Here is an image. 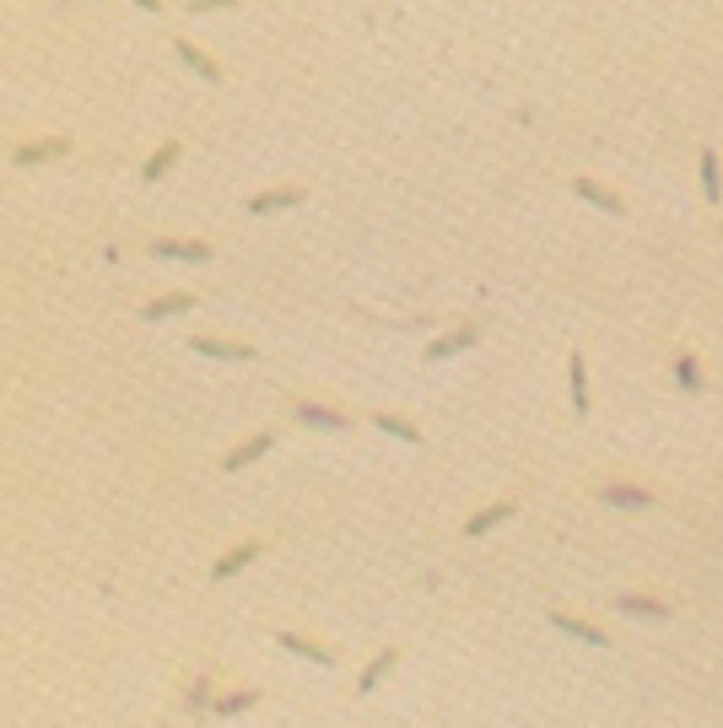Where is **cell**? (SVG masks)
<instances>
[{
  "instance_id": "cell-22",
  "label": "cell",
  "mask_w": 723,
  "mask_h": 728,
  "mask_svg": "<svg viewBox=\"0 0 723 728\" xmlns=\"http://www.w3.org/2000/svg\"><path fill=\"white\" fill-rule=\"evenodd\" d=\"M265 691H232V696H222V701H211V712L216 717H232V712H243V707H254Z\"/></svg>"
},
{
  "instance_id": "cell-1",
  "label": "cell",
  "mask_w": 723,
  "mask_h": 728,
  "mask_svg": "<svg viewBox=\"0 0 723 728\" xmlns=\"http://www.w3.org/2000/svg\"><path fill=\"white\" fill-rule=\"evenodd\" d=\"M572 194H578V200H588V206H600V211H610V216H626V200H621V194L605 189L600 178H588V173L572 178Z\"/></svg>"
},
{
  "instance_id": "cell-2",
  "label": "cell",
  "mask_w": 723,
  "mask_h": 728,
  "mask_svg": "<svg viewBox=\"0 0 723 728\" xmlns=\"http://www.w3.org/2000/svg\"><path fill=\"white\" fill-rule=\"evenodd\" d=\"M276 642H281L287 653H297V658H308V664H318V669H330V664H335V658H341L335 647H324V642H313V637H297V631H281Z\"/></svg>"
},
{
  "instance_id": "cell-6",
  "label": "cell",
  "mask_w": 723,
  "mask_h": 728,
  "mask_svg": "<svg viewBox=\"0 0 723 728\" xmlns=\"http://www.w3.org/2000/svg\"><path fill=\"white\" fill-rule=\"evenodd\" d=\"M481 341V329L475 324H465V329H453V335H437L432 346H427V362H443V356H459V351H470Z\"/></svg>"
},
{
  "instance_id": "cell-12",
  "label": "cell",
  "mask_w": 723,
  "mask_h": 728,
  "mask_svg": "<svg viewBox=\"0 0 723 728\" xmlns=\"http://www.w3.org/2000/svg\"><path fill=\"white\" fill-rule=\"evenodd\" d=\"M394 664H400V647H383V653L373 658V664L362 669V680H357V696H367V691H373V685H378V680H383Z\"/></svg>"
},
{
  "instance_id": "cell-14",
  "label": "cell",
  "mask_w": 723,
  "mask_h": 728,
  "mask_svg": "<svg viewBox=\"0 0 723 728\" xmlns=\"http://www.w3.org/2000/svg\"><path fill=\"white\" fill-rule=\"evenodd\" d=\"M178 157H184V141H162V146L152 152V162L141 168V178H146V184H157V178H162V173H168Z\"/></svg>"
},
{
  "instance_id": "cell-19",
  "label": "cell",
  "mask_w": 723,
  "mask_h": 728,
  "mask_svg": "<svg viewBox=\"0 0 723 728\" xmlns=\"http://www.w3.org/2000/svg\"><path fill=\"white\" fill-rule=\"evenodd\" d=\"M702 189H707V206L723 200V168H718V152H702Z\"/></svg>"
},
{
  "instance_id": "cell-25",
  "label": "cell",
  "mask_w": 723,
  "mask_h": 728,
  "mask_svg": "<svg viewBox=\"0 0 723 728\" xmlns=\"http://www.w3.org/2000/svg\"><path fill=\"white\" fill-rule=\"evenodd\" d=\"M216 6H238V0H189V12H216Z\"/></svg>"
},
{
  "instance_id": "cell-7",
  "label": "cell",
  "mask_w": 723,
  "mask_h": 728,
  "mask_svg": "<svg viewBox=\"0 0 723 728\" xmlns=\"http://www.w3.org/2000/svg\"><path fill=\"white\" fill-rule=\"evenodd\" d=\"M259 551H265V540H248V545H238V551H227V556H222V561L211 567V577H216V583H227L232 572H243L248 561H259Z\"/></svg>"
},
{
  "instance_id": "cell-20",
  "label": "cell",
  "mask_w": 723,
  "mask_h": 728,
  "mask_svg": "<svg viewBox=\"0 0 723 728\" xmlns=\"http://www.w3.org/2000/svg\"><path fill=\"white\" fill-rule=\"evenodd\" d=\"M189 308H194V297L173 292V297H157V302H146V313H141V318L152 324V318H173V313H189Z\"/></svg>"
},
{
  "instance_id": "cell-5",
  "label": "cell",
  "mask_w": 723,
  "mask_h": 728,
  "mask_svg": "<svg viewBox=\"0 0 723 728\" xmlns=\"http://www.w3.org/2000/svg\"><path fill=\"white\" fill-rule=\"evenodd\" d=\"M271 448H276V432H254L248 442H238V448H232V453L222 458V470L232 475V470H243V465H254V458H259V453H271Z\"/></svg>"
},
{
  "instance_id": "cell-13",
  "label": "cell",
  "mask_w": 723,
  "mask_h": 728,
  "mask_svg": "<svg viewBox=\"0 0 723 728\" xmlns=\"http://www.w3.org/2000/svg\"><path fill=\"white\" fill-rule=\"evenodd\" d=\"M189 351H200V356H222V362H248V356H254V351L238 346V341H206V335H200V341H189Z\"/></svg>"
},
{
  "instance_id": "cell-17",
  "label": "cell",
  "mask_w": 723,
  "mask_h": 728,
  "mask_svg": "<svg viewBox=\"0 0 723 728\" xmlns=\"http://www.w3.org/2000/svg\"><path fill=\"white\" fill-rule=\"evenodd\" d=\"M297 421H308V427H330V432H346L351 421L341 416V411H330V405H297Z\"/></svg>"
},
{
  "instance_id": "cell-16",
  "label": "cell",
  "mask_w": 723,
  "mask_h": 728,
  "mask_svg": "<svg viewBox=\"0 0 723 728\" xmlns=\"http://www.w3.org/2000/svg\"><path fill=\"white\" fill-rule=\"evenodd\" d=\"M572 411L578 416L594 411V405H588V362H583V351H572Z\"/></svg>"
},
{
  "instance_id": "cell-4",
  "label": "cell",
  "mask_w": 723,
  "mask_h": 728,
  "mask_svg": "<svg viewBox=\"0 0 723 728\" xmlns=\"http://www.w3.org/2000/svg\"><path fill=\"white\" fill-rule=\"evenodd\" d=\"M65 152H71V141H65V136H43V141H28V146H17V152H12V162H17V168H33V162L65 157Z\"/></svg>"
},
{
  "instance_id": "cell-15",
  "label": "cell",
  "mask_w": 723,
  "mask_h": 728,
  "mask_svg": "<svg viewBox=\"0 0 723 728\" xmlns=\"http://www.w3.org/2000/svg\"><path fill=\"white\" fill-rule=\"evenodd\" d=\"M152 254H162V259H211V243H173V238H157L152 243Z\"/></svg>"
},
{
  "instance_id": "cell-24",
  "label": "cell",
  "mask_w": 723,
  "mask_h": 728,
  "mask_svg": "<svg viewBox=\"0 0 723 728\" xmlns=\"http://www.w3.org/2000/svg\"><path fill=\"white\" fill-rule=\"evenodd\" d=\"M206 701H211V680H194V691H189V712H206Z\"/></svg>"
},
{
  "instance_id": "cell-23",
  "label": "cell",
  "mask_w": 723,
  "mask_h": 728,
  "mask_svg": "<svg viewBox=\"0 0 723 728\" xmlns=\"http://www.w3.org/2000/svg\"><path fill=\"white\" fill-rule=\"evenodd\" d=\"M675 378H680L686 394H702V362H696V356H680V362H675Z\"/></svg>"
},
{
  "instance_id": "cell-18",
  "label": "cell",
  "mask_w": 723,
  "mask_h": 728,
  "mask_svg": "<svg viewBox=\"0 0 723 728\" xmlns=\"http://www.w3.org/2000/svg\"><path fill=\"white\" fill-rule=\"evenodd\" d=\"M373 427H378V432H389V437H400V442H416V448L427 442V437H421V427H411V421H400V416H383V411L373 416Z\"/></svg>"
},
{
  "instance_id": "cell-8",
  "label": "cell",
  "mask_w": 723,
  "mask_h": 728,
  "mask_svg": "<svg viewBox=\"0 0 723 728\" xmlns=\"http://www.w3.org/2000/svg\"><path fill=\"white\" fill-rule=\"evenodd\" d=\"M178 59L189 65L194 76H206V82H222V65H216V59H211V54H206L200 43H189V38H178Z\"/></svg>"
},
{
  "instance_id": "cell-10",
  "label": "cell",
  "mask_w": 723,
  "mask_h": 728,
  "mask_svg": "<svg viewBox=\"0 0 723 728\" xmlns=\"http://www.w3.org/2000/svg\"><path fill=\"white\" fill-rule=\"evenodd\" d=\"M551 626H562L567 637H583L588 647H610V637H605L600 626H588V621H578V615H562V610H551Z\"/></svg>"
},
{
  "instance_id": "cell-9",
  "label": "cell",
  "mask_w": 723,
  "mask_h": 728,
  "mask_svg": "<svg viewBox=\"0 0 723 728\" xmlns=\"http://www.w3.org/2000/svg\"><path fill=\"white\" fill-rule=\"evenodd\" d=\"M513 513H518V502H497V507H481V513H475V518L465 523V535H470V540H481V535H486V528H497V523H507Z\"/></svg>"
},
{
  "instance_id": "cell-26",
  "label": "cell",
  "mask_w": 723,
  "mask_h": 728,
  "mask_svg": "<svg viewBox=\"0 0 723 728\" xmlns=\"http://www.w3.org/2000/svg\"><path fill=\"white\" fill-rule=\"evenodd\" d=\"M136 6H146V12H162V0H136Z\"/></svg>"
},
{
  "instance_id": "cell-21",
  "label": "cell",
  "mask_w": 723,
  "mask_h": 728,
  "mask_svg": "<svg viewBox=\"0 0 723 728\" xmlns=\"http://www.w3.org/2000/svg\"><path fill=\"white\" fill-rule=\"evenodd\" d=\"M605 502H616V507H648L653 491H642V486H605Z\"/></svg>"
},
{
  "instance_id": "cell-3",
  "label": "cell",
  "mask_w": 723,
  "mask_h": 728,
  "mask_svg": "<svg viewBox=\"0 0 723 728\" xmlns=\"http://www.w3.org/2000/svg\"><path fill=\"white\" fill-rule=\"evenodd\" d=\"M308 200V189L297 184H281V189H265V194H254L248 200V216H265V211H281V206H303Z\"/></svg>"
},
{
  "instance_id": "cell-11",
  "label": "cell",
  "mask_w": 723,
  "mask_h": 728,
  "mask_svg": "<svg viewBox=\"0 0 723 728\" xmlns=\"http://www.w3.org/2000/svg\"><path fill=\"white\" fill-rule=\"evenodd\" d=\"M616 610L621 615H648V621H664L670 615L664 599H642V593H616Z\"/></svg>"
}]
</instances>
